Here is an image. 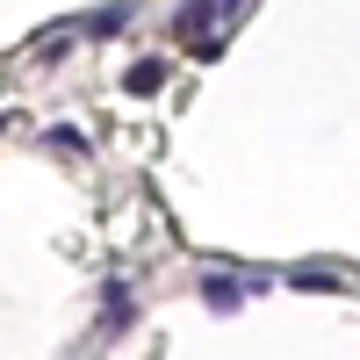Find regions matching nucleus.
<instances>
[{"mask_svg":"<svg viewBox=\"0 0 360 360\" xmlns=\"http://www.w3.org/2000/svg\"><path fill=\"white\" fill-rule=\"evenodd\" d=\"M202 303H209V310H224V317H231V310H245V281H224V274H202Z\"/></svg>","mask_w":360,"mask_h":360,"instance_id":"obj_2","label":"nucleus"},{"mask_svg":"<svg viewBox=\"0 0 360 360\" xmlns=\"http://www.w3.org/2000/svg\"><path fill=\"white\" fill-rule=\"evenodd\" d=\"M137 324V295H130V281H108L101 288V332H130Z\"/></svg>","mask_w":360,"mask_h":360,"instance_id":"obj_1","label":"nucleus"},{"mask_svg":"<svg viewBox=\"0 0 360 360\" xmlns=\"http://www.w3.org/2000/svg\"><path fill=\"white\" fill-rule=\"evenodd\" d=\"M79 22H86V37H115V29L137 22V8H94V15H79Z\"/></svg>","mask_w":360,"mask_h":360,"instance_id":"obj_6","label":"nucleus"},{"mask_svg":"<svg viewBox=\"0 0 360 360\" xmlns=\"http://www.w3.org/2000/svg\"><path fill=\"white\" fill-rule=\"evenodd\" d=\"M123 86H130L137 101H144V94H159V86H166V58H137V65L123 72Z\"/></svg>","mask_w":360,"mask_h":360,"instance_id":"obj_3","label":"nucleus"},{"mask_svg":"<svg viewBox=\"0 0 360 360\" xmlns=\"http://www.w3.org/2000/svg\"><path fill=\"white\" fill-rule=\"evenodd\" d=\"M202 22H231V8H180V15H173L180 37H195ZM209 51H217V37H202V58H209Z\"/></svg>","mask_w":360,"mask_h":360,"instance_id":"obj_4","label":"nucleus"},{"mask_svg":"<svg viewBox=\"0 0 360 360\" xmlns=\"http://www.w3.org/2000/svg\"><path fill=\"white\" fill-rule=\"evenodd\" d=\"M281 281H288V288H310V295H332V288H346V281L332 274V266H288Z\"/></svg>","mask_w":360,"mask_h":360,"instance_id":"obj_5","label":"nucleus"}]
</instances>
